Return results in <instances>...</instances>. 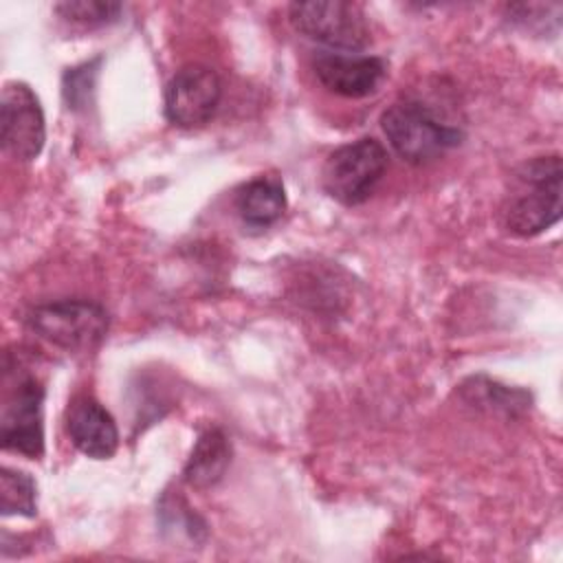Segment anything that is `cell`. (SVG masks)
Returning <instances> with one entry per match:
<instances>
[{
  "label": "cell",
  "instance_id": "6da1fadb",
  "mask_svg": "<svg viewBox=\"0 0 563 563\" xmlns=\"http://www.w3.org/2000/svg\"><path fill=\"white\" fill-rule=\"evenodd\" d=\"M380 128L400 158L411 165H424L464 139L462 130L444 123L438 114L418 99H398L380 117Z\"/></svg>",
  "mask_w": 563,
  "mask_h": 563
},
{
  "label": "cell",
  "instance_id": "7c38bea8",
  "mask_svg": "<svg viewBox=\"0 0 563 563\" xmlns=\"http://www.w3.org/2000/svg\"><path fill=\"white\" fill-rule=\"evenodd\" d=\"M235 209L251 227L273 224L286 209V194L277 178L260 176L242 185L235 194Z\"/></svg>",
  "mask_w": 563,
  "mask_h": 563
},
{
  "label": "cell",
  "instance_id": "ba28073f",
  "mask_svg": "<svg viewBox=\"0 0 563 563\" xmlns=\"http://www.w3.org/2000/svg\"><path fill=\"white\" fill-rule=\"evenodd\" d=\"M222 84L213 68L185 64L165 88V117L178 128H200L218 110Z\"/></svg>",
  "mask_w": 563,
  "mask_h": 563
},
{
  "label": "cell",
  "instance_id": "9c48e42d",
  "mask_svg": "<svg viewBox=\"0 0 563 563\" xmlns=\"http://www.w3.org/2000/svg\"><path fill=\"white\" fill-rule=\"evenodd\" d=\"M312 68L330 92L347 99L372 95L385 77V62L380 57L354 53H319Z\"/></svg>",
  "mask_w": 563,
  "mask_h": 563
},
{
  "label": "cell",
  "instance_id": "3957f363",
  "mask_svg": "<svg viewBox=\"0 0 563 563\" xmlns=\"http://www.w3.org/2000/svg\"><path fill=\"white\" fill-rule=\"evenodd\" d=\"M389 163L387 150L369 136L336 147L323 163L321 185L336 202L354 207L365 202Z\"/></svg>",
  "mask_w": 563,
  "mask_h": 563
},
{
  "label": "cell",
  "instance_id": "52a82bcc",
  "mask_svg": "<svg viewBox=\"0 0 563 563\" xmlns=\"http://www.w3.org/2000/svg\"><path fill=\"white\" fill-rule=\"evenodd\" d=\"M0 141L2 150L15 161H33L44 147V112L37 95L22 81H11L2 90Z\"/></svg>",
  "mask_w": 563,
  "mask_h": 563
},
{
  "label": "cell",
  "instance_id": "2e32d148",
  "mask_svg": "<svg viewBox=\"0 0 563 563\" xmlns=\"http://www.w3.org/2000/svg\"><path fill=\"white\" fill-rule=\"evenodd\" d=\"M101 59H92L88 64H81L77 68H68L64 73V99L68 108L81 110L90 103V95L95 92V79H97V68Z\"/></svg>",
  "mask_w": 563,
  "mask_h": 563
},
{
  "label": "cell",
  "instance_id": "5b68a950",
  "mask_svg": "<svg viewBox=\"0 0 563 563\" xmlns=\"http://www.w3.org/2000/svg\"><path fill=\"white\" fill-rule=\"evenodd\" d=\"M29 328L55 347L86 352L101 343L108 330V312L88 299H59L29 312Z\"/></svg>",
  "mask_w": 563,
  "mask_h": 563
},
{
  "label": "cell",
  "instance_id": "8fae6325",
  "mask_svg": "<svg viewBox=\"0 0 563 563\" xmlns=\"http://www.w3.org/2000/svg\"><path fill=\"white\" fill-rule=\"evenodd\" d=\"M231 462V444L220 429L205 431L183 471V479L194 488H209L218 484Z\"/></svg>",
  "mask_w": 563,
  "mask_h": 563
},
{
  "label": "cell",
  "instance_id": "9a60e30c",
  "mask_svg": "<svg viewBox=\"0 0 563 563\" xmlns=\"http://www.w3.org/2000/svg\"><path fill=\"white\" fill-rule=\"evenodd\" d=\"M121 4L119 2H103V0H68V2H59L55 4V11L73 22V24H81L88 29L95 26H106L110 22H114L121 13Z\"/></svg>",
  "mask_w": 563,
  "mask_h": 563
},
{
  "label": "cell",
  "instance_id": "4fadbf2b",
  "mask_svg": "<svg viewBox=\"0 0 563 563\" xmlns=\"http://www.w3.org/2000/svg\"><path fill=\"white\" fill-rule=\"evenodd\" d=\"M0 512L4 517L7 515L35 517L37 488H35V479L29 473L2 466V471H0Z\"/></svg>",
  "mask_w": 563,
  "mask_h": 563
},
{
  "label": "cell",
  "instance_id": "30bf717a",
  "mask_svg": "<svg viewBox=\"0 0 563 563\" xmlns=\"http://www.w3.org/2000/svg\"><path fill=\"white\" fill-rule=\"evenodd\" d=\"M66 433L88 457L108 460L117 453L119 429L110 411L92 396H77L66 411Z\"/></svg>",
  "mask_w": 563,
  "mask_h": 563
},
{
  "label": "cell",
  "instance_id": "8992f818",
  "mask_svg": "<svg viewBox=\"0 0 563 563\" xmlns=\"http://www.w3.org/2000/svg\"><path fill=\"white\" fill-rule=\"evenodd\" d=\"M44 387L33 374H20L4 391L0 416V440L7 451L26 457L44 453Z\"/></svg>",
  "mask_w": 563,
  "mask_h": 563
},
{
  "label": "cell",
  "instance_id": "5bb4252c",
  "mask_svg": "<svg viewBox=\"0 0 563 563\" xmlns=\"http://www.w3.org/2000/svg\"><path fill=\"white\" fill-rule=\"evenodd\" d=\"M462 394L468 402L477 407H488L495 411L517 413L519 409H526L530 405V396L519 389H508L495 380H486L482 376L471 378L462 385Z\"/></svg>",
  "mask_w": 563,
  "mask_h": 563
},
{
  "label": "cell",
  "instance_id": "277c9868",
  "mask_svg": "<svg viewBox=\"0 0 563 563\" xmlns=\"http://www.w3.org/2000/svg\"><path fill=\"white\" fill-rule=\"evenodd\" d=\"M288 18L295 31L334 51H363L372 42L365 11L345 0L292 2Z\"/></svg>",
  "mask_w": 563,
  "mask_h": 563
},
{
  "label": "cell",
  "instance_id": "7a4b0ae2",
  "mask_svg": "<svg viewBox=\"0 0 563 563\" xmlns=\"http://www.w3.org/2000/svg\"><path fill=\"white\" fill-rule=\"evenodd\" d=\"M517 176L528 185V189L515 196L506 207V229L519 238H532L550 229L561 218V156H537L523 163Z\"/></svg>",
  "mask_w": 563,
  "mask_h": 563
}]
</instances>
